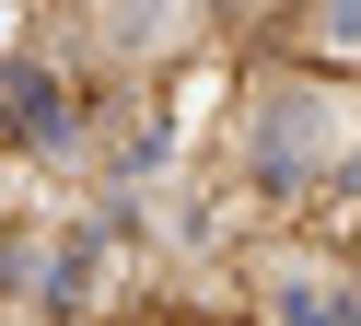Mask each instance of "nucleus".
I'll return each instance as SVG.
<instances>
[{
  "label": "nucleus",
  "instance_id": "1",
  "mask_svg": "<svg viewBox=\"0 0 361 326\" xmlns=\"http://www.w3.org/2000/svg\"><path fill=\"white\" fill-rule=\"evenodd\" d=\"M314 152V93H291V105H268V128H257V163L280 175V163H303Z\"/></svg>",
  "mask_w": 361,
  "mask_h": 326
},
{
  "label": "nucleus",
  "instance_id": "2",
  "mask_svg": "<svg viewBox=\"0 0 361 326\" xmlns=\"http://www.w3.org/2000/svg\"><path fill=\"white\" fill-rule=\"evenodd\" d=\"M303 35L326 47V59H350V47H361V0H314V23H303Z\"/></svg>",
  "mask_w": 361,
  "mask_h": 326
},
{
  "label": "nucleus",
  "instance_id": "3",
  "mask_svg": "<svg viewBox=\"0 0 361 326\" xmlns=\"http://www.w3.org/2000/svg\"><path fill=\"white\" fill-rule=\"evenodd\" d=\"M280 326H338V303L314 291V279H280Z\"/></svg>",
  "mask_w": 361,
  "mask_h": 326
},
{
  "label": "nucleus",
  "instance_id": "4",
  "mask_svg": "<svg viewBox=\"0 0 361 326\" xmlns=\"http://www.w3.org/2000/svg\"><path fill=\"white\" fill-rule=\"evenodd\" d=\"M350 186H361V163H350Z\"/></svg>",
  "mask_w": 361,
  "mask_h": 326
}]
</instances>
